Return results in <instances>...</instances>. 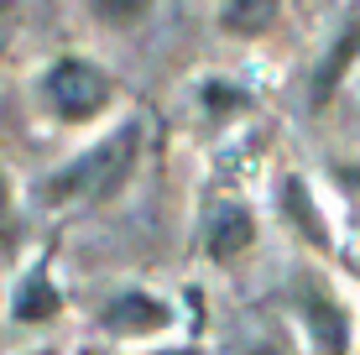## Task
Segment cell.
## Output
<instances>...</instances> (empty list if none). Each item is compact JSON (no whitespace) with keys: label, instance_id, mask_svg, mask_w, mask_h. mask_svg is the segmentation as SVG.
Wrapping results in <instances>:
<instances>
[{"label":"cell","instance_id":"7","mask_svg":"<svg viewBox=\"0 0 360 355\" xmlns=\"http://www.w3.org/2000/svg\"><path fill=\"white\" fill-rule=\"evenodd\" d=\"M53 314H58L53 283H47L42 272H32L27 283H21V292H16V319L21 324H42V319H53Z\"/></svg>","mask_w":360,"mask_h":355},{"label":"cell","instance_id":"14","mask_svg":"<svg viewBox=\"0 0 360 355\" xmlns=\"http://www.w3.org/2000/svg\"><path fill=\"white\" fill-rule=\"evenodd\" d=\"M256 355H271V350H256Z\"/></svg>","mask_w":360,"mask_h":355},{"label":"cell","instance_id":"3","mask_svg":"<svg viewBox=\"0 0 360 355\" xmlns=\"http://www.w3.org/2000/svg\"><path fill=\"white\" fill-rule=\"evenodd\" d=\"M251 235H256V225H251V214L245 209H235V204H219L214 214H209V256H219V262H230L235 251H245L251 246Z\"/></svg>","mask_w":360,"mask_h":355},{"label":"cell","instance_id":"6","mask_svg":"<svg viewBox=\"0 0 360 355\" xmlns=\"http://www.w3.org/2000/svg\"><path fill=\"white\" fill-rule=\"evenodd\" d=\"M308 324H314L319 345H324L329 355H345V314L334 309L319 288H308Z\"/></svg>","mask_w":360,"mask_h":355},{"label":"cell","instance_id":"13","mask_svg":"<svg viewBox=\"0 0 360 355\" xmlns=\"http://www.w3.org/2000/svg\"><path fill=\"white\" fill-rule=\"evenodd\" d=\"M37 355H53V350H37Z\"/></svg>","mask_w":360,"mask_h":355},{"label":"cell","instance_id":"5","mask_svg":"<svg viewBox=\"0 0 360 355\" xmlns=\"http://www.w3.org/2000/svg\"><path fill=\"white\" fill-rule=\"evenodd\" d=\"M282 214H288L292 225L303 230L308 240H314V246H329V230H324V219H319V209L308 204V188H303L297 178L282 183Z\"/></svg>","mask_w":360,"mask_h":355},{"label":"cell","instance_id":"10","mask_svg":"<svg viewBox=\"0 0 360 355\" xmlns=\"http://www.w3.org/2000/svg\"><path fill=\"white\" fill-rule=\"evenodd\" d=\"M146 6H152V0H94V11L110 16V21H136Z\"/></svg>","mask_w":360,"mask_h":355},{"label":"cell","instance_id":"1","mask_svg":"<svg viewBox=\"0 0 360 355\" xmlns=\"http://www.w3.org/2000/svg\"><path fill=\"white\" fill-rule=\"evenodd\" d=\"M131 152H136V126L105 136L99 146H89L79 162H68L63 173H53V178H47V199L68 204V199H94V193L115 188V178L131 167Z\"/></svg>","mask_w":360,"mask_h":355},{"label":"cell","instance_id":"2","mask_svg":"<svg viewBox=\"0 0 360 355\" xmlns=\"http://www.w3.org/2000/svg\"><path fill=\"white\" fill-rule=\"evenodd\" d=\"M47 100L63 110V115L84 120V115H94V110H105V100H110V79H105L94 63H79V58H68V63H58L53 73H47Z\"/></svg>","mask_w":360,"mask_h":355},{"label":"cell","instance_id":"12","mask_svg":"<svg viewBox=\"0 0 360 355\" xmlns=\"http://www.w3.org/2000/svg\"><path fill=\"white\" fill-rule=\"evenodd\" d=\"M167 355H198V350H167Z\"/></svg>","mask_w":360,"mask_h":355},{"label":"cell","instance_id":"9","mask_svg":"<svg viewBox=\"0 0 360 355\" xmlns=\"http://www.w3.org/2000/svg\"><path fill=\"white\" fill-rule=\"evenodd\" d=\"M271 21H277V0H230L225 6L230 32H266Z\"/></svg>","mask_w":360,"mask_h":355},{"label":"cell","instance_id":"8","mask_svg":"<svg viewBox=\"0 0 360 355\" xmlns=\"http://www.w3.org/2000/svg\"><path fill=\"white\" fill-rule=\"evenodd\" d=\"M360 53V27H350L340 37V42H334V53L324 58V63H319V79H314V100H329V89L334 84L345 79V68H350V58Z\"/></svg>","mask_w":360,"mask_h":355},{"label":"cell","instance_id":"11","mask_svg":"<svg viewBox=\"0 0 360 355\" xmlns=\"http://www.w3.org/2000/svg\"><path fill=\"white\" fill-rule=\"evenodd\" d=\"M0 214H6V178H0Z\"/></svg>","mask_w":360,"mask_h":355},{"label":"cell","instance_id":"4","mask_svg":"<svg viewBox=\"0 0 360 355\" xmlns=\"http://www.w3.org/2000/svg\"><path fill=\"white\" fill-rule=\"evenodd\" d=\"M105 324L115 329V335H152V329L167 324V309L157 298H141V292H126V298H115L105 309Z\"/></svg>","mask_w":360,"mask_h":355}]
</instances>
